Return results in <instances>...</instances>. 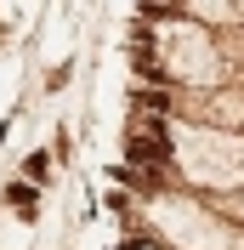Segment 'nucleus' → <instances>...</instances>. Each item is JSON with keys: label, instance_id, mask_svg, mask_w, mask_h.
Returning a JSON list of instances; mask_svg holds the SVG:
<instances>
[{"label": "nucleus", "instance_id": "1", "mask_svg": "<svg viewBox=\"0 0 244 250\" xmlns=\"http://www.w3.org/2000/svg\"><path fill=\"white\" fill-rule=\"evenodd\" d=\"M125 154H131V165H165V159H170L165 125H159V120H148L142 131H131V142H125Z\"/></svg>", "mask_w": 244, "mask_h": 250}, {"label": "nucleus", "instance_id": "2", "mask_svg": "<svg viewBox=\"0 0 244 250\" xmlns=\"http://www.w3.org/2000/svg\"><path fill=\"white\" fill-rule=\"evenodd\" d=\"M12 205L23 210V216H34V188H29V182H17V188H12Z\"/></svg>", "mask_w": 244, "mask_h": 250}]
</instances>
